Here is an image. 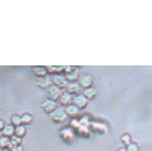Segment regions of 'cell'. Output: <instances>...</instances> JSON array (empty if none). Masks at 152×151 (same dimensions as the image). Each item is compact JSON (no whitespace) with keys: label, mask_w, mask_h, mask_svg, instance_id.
Instances as JSON below:
<instances>
[{"label":"cell","mask_w":152,"mask_h":151,"mask_svg":"<svg viewBox=\"0 0 152 151\" xmlns=\"http://www.w3.org/2000/svg\"><path fill=\"white\" fill-rule=\"evenodd\" d=\"M8 143H9V141H8V139L7 138H3L0 139V147L2 148L6 147L8 145Z\"/></svg>","instance_id":"obj_1"},{"label":"cell","mask_w":152,"mask_h":151,"mask_svg":"<svg viewBox=\"0 0 152 151\" xmlns=\"http://www.w3.org/2000/svg\"><path fill=\"white\" fill-rule=\"evenodd\" d=\"M16 134H18V136H23V134H24V129L22 127H18L17 129H16Z\"/></svg>","instance_id":"obj_2"},{"label":"cell","mask_w":152,"mask_h":151,"mask_svg":"<svg viewBox=\"0 0 152 151\" xmlns=\"http://www.w3.org/2000/svg\"><path fill=\"white\" fill-rule=\"evenodd\" d=\"M13 132V129L11 127H7L5 129L4 133L6 134H12Z\"/></svg>","instance_id":"obj_3"},{"label":"cell","mask_w":152,"mask_h":151,"mask_svg":"<svg viewBox=\"0 0 152 151\" xmlns=\"http://www.w3.org/2000/svg\"><path fill=\"white\" fill-rule=\"evenodd\" d=\"M127 151H138V148L137 147H135V146H133V145L132 146H131L128 148V150Z\"/></svg>","instance_id":"obj_4"},{"label":"cell","mask_w":152,"mask_h":151,"mask_svg":"<svg viewBox=\"0 0 152 151\" xmlns=\"http://www.w3.org/2000/svg\"><path fill=\"white\" fill-rule=\"evenodd\" d=\"M12 151H23V149L20 146H16V147H15L13 148Z\"/></svg>","instance_id":"obj_5"},{"label":"cell","mask_w":152,"mask_h":151,"mask_svg":"<svg viewBox=\"0 0 152 151\" xmlns=\"http://www.w3.org/2000/svg\"><path fill=\"white\" fill-rule=\"evenodd\" d=\"M13 121H14V123H18V122H20L19 118L15 117V118H14V119H13Z\"/></svg>","instance_id":"obj_6"},{"label":"cell","mask_w":152,"mask_h":151,"mask_svg":"<svg viewBox=\"0 0 152 151\" xmlns=\"http://www.w3.org/2000/svg\"><path fill=\"white\" fill-rule=\"evenodd\" d=\"M3 127V122L0 121V129H1Z\"/></svg>","instance_id":"obj_7"},{"label":"cell","mask_w":152,"mask_h":151,"mask_svg":"<svg viewBox=\"0 0 152 151\" xmlns=\"http://www.w3.org/2000/svg\"><path fill=\"white\" fill-rule=\"evenodd\" d=\"M120 151H126V150L124 149H121V150H120Z\"/></svg>","instance_id":"obj_8"},{"label":"cell","mask_w":152,"mask_h":151,"mask_svg":"<svg viewBox=\"0 0 152 151\" xmlns=\"http://www.w3.org/2000/svg\"><path fill=\"white\" fill-rule=\"evenodd\" d=\"M3 151H8V150H4Z\"/></svg>","instance_id":"obj_9"}]
</instances>
